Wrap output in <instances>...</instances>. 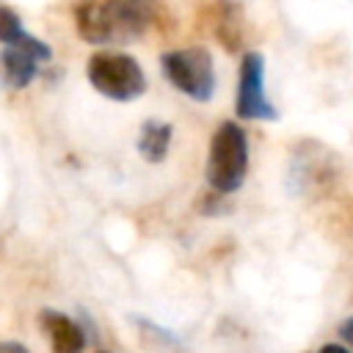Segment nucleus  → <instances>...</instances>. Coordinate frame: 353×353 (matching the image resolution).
Wrapping results in <instances>:
<instances>
[{"mask_svg":"<svg viewBox=\"0 0 353 353\" xmlns=\"http://www.w3.org/2000/svg\"><path fill=\"white\" fill-rule=\"evenodd\" d=\"M41 328L50 339L52 353H83L85 347V331L77 320H72L63 312L44 309L41 312Z\"/></svg>","mask_w":353,"mask_h":353,"instance_id":"nucleus-8","label":"nucleus"},{"mask_svg":"<svg viewBox=\"0 0 353 353\" xmlns=\"http://www.w3.org/2000/svg\"><path fill=\"white\" fill-rule=\"evenodd\" d=\"M320 353H347V347H342V345H334V342H328V345H323V347H320Z\"/></svg>","mask_w":353,"mask_h":353,"instance_id":"nucleus-13","label":"nucleus"},{"mask_svg":"<svg viewBox=\"0 0 353 353\" xmlns=\"http://www.w3.org/2000/svg\"><path fill=\"white\" fill-rule=\"evenodd\" d=\"M248 171V138L245 130L234 121H223L212 141L207 154V182L215 193H232L243 185Z\"/></svg>","mask_w":353,"mask_h":353,"instance_id":"nucleus-2","label":"nucleus"},{"mask_svg":"<svg viewBox=\"0 0 353 353\" xmlns=\"http://www.w3.org/2000/svg\"><path fill=\"white\" fill-rule=\"evenodd\" d=\"M168 146H171V124L165 121H146L141 127V135H138V152L143 160L149 163H160L165 160L168 154Z\"/></svg>","mask_w":353,"mask_h":353,"instance_id":"nucleus-9","label":"nucleus"},{"mask_svg":"<svg viewBox=\"0 0 353 353\" xmlns=\"http://www.w3.org/2000/svg\"><path fill=\"white\" fill-rule=\"evenodd\" d=\"M97 353H108V350H97Z\"/></svg>","mask_w":353,"mask_h":353,"instance_id":"nucleus-14","label":"nucleus"},{"mask_svg":"<svg viewBox=\"0 0 353 353\" xmlns=\"http://www.w3.org/2000/svg\"><path fill=\"white\" fill-rule=\"evenodd\" d=\"M85 74H88V83L102 97L116 102H132L146 91V74L141 63L127 52H116V50L94 52L88 58Z\"/></svg>","mask_w":353,"mask_h":353,"instance_id":"nucleus-3","label":"nucleus"},{"mask_svg":"<svg viewBox=\"0 0 353 353\" xmlns=\"http://www.w3.org/2000/svg\"><path fill=\"white\" fill-rule=\"evenodd\" d=\"M339 334H342V339H345V342H350V345H353V317H347V320L342 323Z\"/></svg>","mask_w":353,"mask_h":353,"instance_id":"nucleus-12","label":"nucleus"},{"mask_svg":"<svg viewBox=\"0 0 353 353\" xmlns=\"http://www.w3.org/2000/svg\"><path fill=\"white\" fill-rule=\"evenodd\" d=\"M165 80L196 102H207L215 94V66L204 47H185L160 55Z\"/></svg>","mask_w":353,"mask_h":353,"instance_id":"nucleus-4","label":"nucleus"},{"mask_svg":"<svg viewBox=\"0 0 353 353\" xmlns=\"http://www.w3.org/2000/svg\"><path fill=\"white\" fill-rule=\"evenodd\" d=\"M207 19L212 28V36L221 41L223 50L237 52L245 41V17L243 8L234 0H215L207 8Z\"/></svg>","mask_w":353,"mask_h":353,"instance_id":"nucleus-7","label":"nucleus"},{"mask_svg":"<svg viewBox=\"0 0 353 353\" xmlns=\"http://www.w3.org/2000/svg\"><path fill=\"white\" fill-rule=\"evenodd\" d=\"M25 36H28V30H25L22 19L17 17V11H11L8 6L0 3V44H3V47L17 44V41H22Z\"/></svg>","mask_w":353,"mask_h":353,"instance_id":"nucleus-10","label":"nucleus"},{"mask_svg":"<svg viewBox=\"0 0 353 353\" xmlns=\"http://www.w3.org/2000/svg\"><path fill=\"white\" fill-rule=\"evenodd\" d=\"M0 353H28V347L19 342H0Z\"/></svg>","mask_w":353,"mask_h":353,"instance_id":"nucleus-11","label":"nucleus"},{"mask_svg":"<svg viewBox=\"0 0 353 353\" xmlns=\"http://www.w3.org/2000/svg\"><path fill=\"white\" fill-rule=\"evenodd\" d=\"M50 47L36 39V36H25L22 41L17 44H8L3 47L0 52V74H3V83L8 88H25L36 74H39V63L50 61Z\"/></svg>","mask_w":353,"mask_h":353,"instance_id":"nucleus-6","label":"nucleus"},{"mask_svg":"<svg viewBox=\"0 0 353 353\" xmlns=\"http://www.w3.org/2000/svg\"><path fill=\"white\" fill-rule=\"evenodd\" d=\"M77 36L88 44L135 41L157 17V0H80L72 8Z\"/></svg>","mask_w":353,"mask_h":353,"instance_id":"nucleus-1","label":"nucleus"},{"mask_svg":"<svg viewBox=\"0 0 353 353\" xmlns=\"http://www.w3.org/2000/svg\"><path fill=\"white\" fill-rule=\"evenodd\" d=\"M234 110L240 119L254 121H273L279 113L265 94V58L262 52H245L240 61V80H237V102Z\"/></svg>","mask_w":353,"mask_h":353,"instance_id":"nucleus-5","label":"nucleus"}]
</instances>
